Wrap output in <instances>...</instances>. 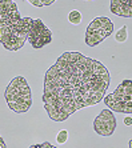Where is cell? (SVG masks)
Returning <instances> with one entry per match:
<instances>
[{
	"label": "cell",
	"instance_id": "obj_10",
	"mask_svg": "<svg viewBox=\"0 0 132 148\" xmlns=\"http://www.w3.org/2000/svg\"><path fill=\"white\" fill-rule=\"evenodd\" d=\"M128 27L127 25H123L119 31H116V34H115V39H116V41L118 43H124L125 40H127V38H128Z\"/></svg>",
	"mask_w": 132,
	"mask_h": 148
},
{
	"label": "cell",
	"instance_id": "obj_8",
	"mask_svg": "<svg viewBox=\"0 0 132 148\" xmlns=\"http://www.w3.org/2000/svg\"><path fill=\"white\" fill-rule=\"evenodd\" d=\"M109 11L120 17H132V0H111Z\"/></svg>",
	"mask_w": 132,
	"mask_h": 148
},
{
	"label": "cell",
	"instance_id": "obj_12",
	"mask_svg": "<svg viewBox=\"0 0 132 148\" xmlns=\"http://www.w3.org/2000/svg\"><path fill=\"white\" fill-rule=\"evenodd\" d=\"M67 140H68V131H67V130H62V131L57 132V135H56V141H57L59 144H64V143H67Z\"/></svg>",
	"mask_w": 132,
	"mask_h": 148
},
{
	"label": "cell",
	"instance_id": "obj_15",
	"mask_svg": "<svg viewBox=\"0 0 132 148\" xmlns=\"http://www.w3.org/2000/svg\"><path fill=\"white\" fill-rule=\"evenodd\" d=\"M0 148H7V145H5V143H4L3 138L0 136Z\"/></svg>",
	"mask_w": 132,
	"mask_h": 148
},
{
	"label": "cell",
	"instance_id": "obj_13",
	"mask_svg": "<svg viewBox=\"0 0 132 148\" xmlns=\"http://www.w3.org/2000/svg\"><path fill=\"white\" fill-rule=\"evenodd\" d=\"M29 148H57V147L52 145L49 141H44V143H40V144H32Z\"/></svg>",
	"mask_w": 132,
	"mask_h": 148
},
{
	"label": "cell",
	"instance_id": "obj_1",
	"mask_svg": "<svg viewBox=\"0 0 132 148\" xmlns=\"http://www.w3.org/2000/svg\"><path fill=\"white\" fill-rule=\"evenodd\" d=\"M109 83L111 75L103 63L80 52H64L44 75V110L51 120L66 121L76 111L100 103Z\"/></svg>",
	"mask_w": 132,
	"mask_h": 148
},
{
	"label": "cell",
	"instance_id": "obj_11",
	"mask_svg": "<svg viewBox=\"0 0 132 148\" xmlns=\"http://www.w3.org/2000/svg\"><path fill=\"white\" fill-rule=\"evenodd\" d=\"M55 3L53 0H31L29 4L34 5V7H48V5H52Z\"/></svg>",
	"mask_w": 132,
	"mask_h": 148
},
{
	"label": "cell",
	"instance_id": "obj_5",
	"mask_svg": "<svg viewBox=\"0 0 132 148\" xmlns=\"http://www.w3.org/2000/svg\"><path fill=\"white\" fill-rule=\"evenodd\" d=\"M112 32H114V23L108 17L105 16L95 17L94 20L87 25L84 41H85V44L88 47H96L104 39L111 36Z\"/></svg>",
	"mask_w": 132,
	"mask_h": 148
},
{
	"label": "cell",
	"instance_id": "obj_14",
	"mask_svg": "<svg viewBox=\"0 0 132 148\" xmlns=\"http://www.w3.org/2000/svg\"><path fill=\"white\" fill-rule=\"evenodd\" d=\"M123 123H124V125H127V127L132 125V117L131 116H125L124 119H123Z\"/></svg>",
	"mask_w": 132,
	"mask_h": 148
},
{
	"label": "cell",
	"instance_id": "obj_16",
	"mask_svg": "<svg viewBox=\"0 0 132 148\" xmlns=\"http://www.w3.org/2000/svg\"><path fill=\"white\" fill-rule=\"evenodd\" d=\"M128 147H129V148H132V139H129V141H128Z\"/></svg>",
	"mask_w": 132,
	"mask_h": 148
},
{
	"label": "cell",
	"instance_id": "obj_7",
	"mask_svg": "<svg viewBox=\"0 0 132 148\" xmlns=\"http://www.w3.org/2000/svg\"><path fill=\"white\" fill-rule=\"evenodd\" d=\"M116 130V117L111 110H103L94 120V131L100 136L109 138Z\"/></svg>",
	"mask_w": 132,
	"mask_h": 148
},
{
	"label": "cell",
	"instance_id": "obj_3",
	"mask_svg": "<svg viewBox=\"0 0 132 148\" xmlns=\"http://www.w3.org/2000/svg\"><path fill=\"white\" fill-rule=\"evenodd\" d=\"M8 108L16 114H24L32 106V93L28 82L23 76H16L10 82L4 92Z\"/></svg>",
	"mask_w": 132,
	"mask_h": 148
},
{
	"label": "cell",
	"instance_id": "obj_2",
	"mask_svg": "<svg viewBox=\"0 0 132 148\" xmlns=\"http://www.w3.org/2000/svg\"><path fill=\"white\" fill-rule=\"evenodd\" d=\"M32 17H21L18 4L0 0V43L7 51H19L28 41Z\"/></svg>",
	"mask_w": 132,
	"mask_h": 148
},
{
	"label": "cell",
	"instance_id": "obj_9",
	"mask_svg": "<svg viewBox=\"0 0 132 148\" xmlns=\"http://www.w3.org/2000/svg\"><path fill=\"white\" fill-rule=\"evenodd\" d=\"M81 20H83V16H81V14L77 10H73L68 14V21H70L71 24L77 25L81 23Z\"/></svg>",
	"mask_w": 132,
	"mask_h": 148
},
{
	"label": "cell",
	"instance_id": "obj_4",
	"mask_svg": "<svg viewBox=\"0 0 132 148\" xmlns=\"http://www.w3.org/2000/svg\"><path fill=\"white\" fill-rule=\"evenodd\" d=\"M104 104L112 112L132 114V80H123L114 92L105 95L103 99Z\"/></svg>",
	"mask_w": 132,
	"mask_h": 148
},
{
	"label": "cell",
	"instance_id": "obj_6",
	"mask_svg": "<svg viewBox=\"0 0 132 148\" xmlns=\"http://www.w3.org/2000/svg\"><path fill=\"white\" fill-rule=\"evenodd\" d=\"M28 41L32 45V48L35 49L43 48L44 45L49 44L52 41V32L43 23L42 19H32Z\"/></svg>",
	"mask_w": 132,
	"mask_h": 148
}]
</instances>
